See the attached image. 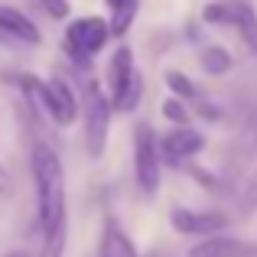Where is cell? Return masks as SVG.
Here are the masks:
<instances>
[{"instance_id": "cell-8", "label": "cell", "mask_w": 257, "mask_h": 257, "mask_svg": "<svg viewBox=\"0 0 257 257\" xmlns=\"http://www.w3.org/2000/svg\"><path fill=\"white\" fill-rule=\"evenodd\" d=\"M257 166V114L225 153V182H241Z\"/></svg>"}, {"instance_id": "cell-20", "label": "cell", "mask_w": 257, "mask_h": 257, "mask_svg": "<svg viewBox=\"0 0 257 257\" xmlns=\"http://www.w3.org/2000/svg\"><path fill=\"white\" fill-rule=\"evenodd\" d=\"M10 192V173H7V166H0V195Z\"/></svg>"}, {"instance_id": "cell-19", "label": "cell", "mask_w": 257, "mask_h": 257, "mask_svg": "<svg viewBox=\"0 0 257 257\" xmlns=\"http://www.w3.org/2000/svg\"><path fill=\"white\" fill-rule=\"evenodd\" d=\"M43 4V10L49 13L52 20H65L69 17V0H39Z\"/></svg>"}, {"instance_id": "cell-17", "label": "cell", "mask_w": 257, "mask_h": 257, "mask_svg": "<svg viewBox=\"0 0 257 257\" xmlns=\"http://www.w3.org/2000/svg\"><path fill=\"white\" fill-rule=\"evenodd\" d=\"M166 85H170L173 98H179V101H195V98H199L195 85L189 82V78L182 75V72H176V69H170V72H166Z\"/></svg>"}, {"instance_id": "cell-2", "label": "cell", "mask_w": 257, "mask_h": 257, "mask_svg": "<svg viewBox=\"0 0 257 257\" xmlns=\"http://www.w3.org/2000/svg\"><path fill=\"white\" fill-rule=\"evenodd\" d=\"M20 85H23V91L30 94L33 101H36V107H43L46 114H49V120H56L59 127H72L78 117V98L75 91L69 88V82L59 75L46 78V82H39L36 75H20Z\"/></svg>"}, {"instance_id": "cell-16", "label": "cell", "mask_w": 257, "mask_h": 257, "mask_svg": "<svg viewBox=\"0 0 257 257\" xmlns=\"http://www.w3.org/2000/svg\"><path fill=\"white\" fill-rule=\"evenodd\" d=\"M238 208H241V218L257 212V166L251 170L244 182H241V199H238Z\"/></svg>"}, {"instance_id": "cell-4", "label": "cell", "mask_w": 257, "mask_h": 257, "mask_svg": "<svg viewBox=\"0 0 257 257\" xmlns=\"http://www.w3.org/2000/svg\"><path fill=\"white\" fill-rule=\"evenodd\" d=\"M111 98L101 91L98 82H85V98H82V114H85V150L91 160L104 157L107 147V127H111Z\"/></svg>"}, {"instance_id": "cell-9", "label": "cell", "mask_w": 257, "mask_h": 257, "mask_svg": "<svg viewBox=\"0 0 257 257\" xmlns=\"http://www.w3.org/2000/svg\"><path fill=\"white\" fill-rule=\"evenodd\" d=\"M170 225L179 234H192V238H212V234H221L228 225H231V215L225 212H202V208H173Z\"/></svg>"}, {"instance_id": "cell-10", "label": "cell", "mask_w": 257, "mask_h": 257, "mask_svg": "<svg viewBox=\"0 0 257 257\" xmlns=\"http://www.w3.org/2000/svg\"><path fill=\"white\" fill-rule=\"evenodd\" d=\"M186 257H257V244L231 238V234H212L189 247Z\"/></svg>"}, {"instance_id": "cell-5", "label": "cell", "mask_w": 257, "mask_h": 257, "mask_svg": "<svg viewBox=\"0 0 257 257\" xmlns=\"http://www.w3.org/2000/svg\"><path fill=\"white\" fill-rule=\"evenodd\" d=\"M160 170H163V153H160L157 131L150 124H137L134 131V176L144 195L160 192Z\"/></svg>"}, {"instance_id": "cell-6", "label": "cell", "mask_w": 257, "mask_h": 257, "mask_svg": "<svg viewBox=\"0 0 257 257\" xmlns=\"http://www.w3.org/2000/svg\"><path fill=\"white\" fill-rule=\"evenodd\" d=\"M111 39V23L101 17H78L69 23L65 30V52H69L75 62L88 65Z\"/></svg>"}, {"instance_id": "cell-13", "label": "cell", "mask_w": 257, "mask_h": 257, "mask_svg": "<svg viewBox=\"0 0 257 257\" xmlns=\"http://www.w3.org/2000/svg\"><path fill=\"white\" fill-rule=\"evenodd\" d=\"M98 257H140V254H137V244L131 241V234H127L114 218H107L104 228H101V251H98Z\"/></svg>"}, {"instance_id": "cell-15", "label": "cell", "mask_w": 257, "mask_h": 257, "mask_svg": "<svg viewBox=\"0 0 257 257\" xmlns=\"http://www.w3.org/2000/svg\"><path fill=\"white\" fill-rule=\"evenodd\" d=\"M199 62H202V69H205L208 75H225V72L231 69V56H228L221 46H205L202 56H199Z\"/></svg>"}, {"instance_id": "cell-14", "label": "cell", "mask_w": 257, "mask_h": 257, "mask_svg": "<svg viewBox=\"0 0 257 257\" xmlns=\"http://www.w3.org/2000/svg\"><path fill=\"white\" fill-rule=\"evenodd\" d=\"M107 10H111V36H124L131 30V23L137 20V10H140V0H104Z\"/></svg>"}, {"instance_id": "cell-1", "label": "cell", "mask_w": 257, "mask_h": 257, "mask_svg": "<svg viewBox=\"0 0 257 257\" xmlns=\"http://www.w3.org/2000/svg\"><path fill=\"white\" fill-rule=\"evenodd\" d=\"M36 182V221L43 234V257H62L69 234V208H65V166L59 153L46 144L33 147L30 157Z\"/></svg>"}, {"instance_id": "cell-11", "label": "cell", "mask_w": 257, "mask_h": 257, "mask_svg": "<svg viewBox=\"0 0 257 257\" xmlns=\"http://www.w3.org/2000/svg\"><path fill=\"white\" fill-rule=\"evenodd\" d=\"M202 147H205V137H202L195 127H176V131H170L160 140V153H163V160H170V163L195 157V153H202Z\"/></svg>"}, {"instance_id": "cell-3", "label": "cell", "mask_w": 257, "mask_h": 257, "mask_svg": "<svg viewBox=\"0 0 257 257\" xmlns=\"http://www.w3.org/2000/svg\"><path fill=\"white\" fill-rule=\"evenodd\" d=\"M140 94H144V82L134 65L131 46H117L114 56L107 59V98L114 111H134L140 104Z\"/></svg>"}, {"instance_id": "cell-12", "label": "cell", "mask_w": 257, "mask_h": 257, "mask_svg": "<svg viewBox=\"0 0 257 257\" xmlns=\"http://www.w3.org/2000/svg\"><path fill=\"white\" fill-rule=\"evenodd\" d=\"M0 36H10V39L26 43V46H39L43 43L39 26L33 23L26 13H20L17 7H0Z\"/></svg>"}, {"instance_id": "cell-18", "label": "cell", "mask_w": 257, "mask_h": 257, "mask_svg": "<svg viewBox=\"0 0 257 257\" xmlns=\"http://www.w3.org/2000/svg\"><path fill=\"white\" fill-rule=\"evenodd\" d=\"M163 117L173 120L176 127H189V107H186V101L166 98V101H163Z\"/></svg>"}, {"instance_id": "cell-21", "label": "cell", "mask_w": 257, "mask_h": 257, "mask_svg": "<svg viewBox=\"0 0 257 257\" xmlns=\"http://www.w3.org/2000/svg\"><path fill=\"white\" fill-rule=\"evenodd\" d=\"M4 257H33V254H30V251H7Z\"/></svg>"}, {"instance_id": "cell-7", "label": "cell", "mask_w": 257, "mask_h": 257, "mask_svg": "<svg viewBox=\"0 0 257 257\" xmlns=\"http://www.w3.org/2000/svg\"><path fill=\"white\" fill-rule=\"evenodd\" d=\"M205 23H218V26H234L238 36L257 52V13L251 4L244 0H218V4H208L202 10Z\"/></svg>"}]
</instances>
